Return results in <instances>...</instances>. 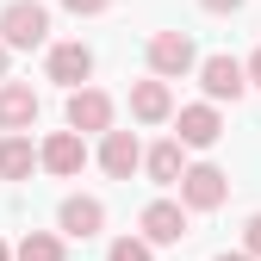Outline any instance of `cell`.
Listing matches in <instances>:
<instances>
[{
  "label": "cell",
  "instance_id": "e0dca14e",
  "mask_svg": "<svg viewBox=\"0 0 261 261\" xmlns=\"http://www.w3.org/2000/svg\"><path fill=\"white\" fill-rule=\"evenodd\" d=\"M106 261H155V255H149V243H143V237H118Z\"/></svg>",
  "mask_w": 261,
  "mask_h": 261
},
{
  "label": "cell",
  "instance_id": "3957f363",
  "mask_svg": "<svg viewBox=\"0 0 261 261\" xmlns=\"http://www.w3.org/2000/svg\"><path fill=\"white\" fill-rule=\"evenodd\" d=\"M187 69H199L193 38H187V31H155V38H149V75H155V81H174V75H187Z\"/></svg>",
  "mask_w": 261,
  "mask_h": 261
},
{
  "label": "cell",
  "instance_id": "cb8c5ba5",
  "mask_svg": "<svg viewBox=\"0 0 261 261\" xmlns=\"http://www.w3.org/2000/svg\"><path fill=\"white\" fill-rule=\"evenodd\" d=\"M0 261H13V249H7V243H0Z\"/></svg>",
  "mask_w": 261,
  "mask_h": 261
},
{
  "label": "cell",
  "instance_id": "8992f818",
  "mask_svg": "<svg viewBox=\"0 0 261 261\" xmlns=\"http://www.w3.org/2000/svg\"><path fill=\"white\" fill-rule=\"evenodd\" d=\"M199 87H205V106L212 100H243V93H249V81H243V62L237 56H205L199 62Z\"/></svg>",
  "mask_w": 261,
  "mask_h": 261
},
{
  "label": "cell",
  "instance_id": "9c48e42d",
  "mask_svg": "<svg viewBox=\"0 0 261 261\" xmlns=\"http://www.w3.org/2000/svg\"><path fill=\"white\" fill-rule=\"evenodd\" d=\"M56 224H62V237H100L106 230V205L93 199V193H69L62 212H56Z\"/></svg>",
  "mask_w": 261,
  "mask_h": 261
},
{
  "label": "cell",
  "instance_id": "4fadbf2b",
  "mask_svg": "<svg viewBox=\"0 0 261 261\" xmlns=\"http://www.w3.org/2000/svg\"><path fill=\"white\" fill-rule=\"evenodd\" d=\"M130 118L137 124H162V118H174V93H168V81H137L130 87Z\"/></svg>",
  "mask_w": 261,
  "mask_h": 261
},
{
  "label": "cell",
  "instance_id": "ac0fdd59",
  "mask_svg": "<svg viewBox=\"0 0 261 261\" xmlns=\"http://www.w3.org/2000/svg\"><path fill=\"white\" fill-rule=\"evenodd\" d=\"M243 255H249V261H261V212L243 224Z\"/></svg>",
  "mask_w": 261,
  "mask_h": 261
},
{
  "label": "cell",
  "instance_id": "30bf717a",
  "mask_svg": "<svg viewBox=\"0 0 261 261\" xmlns=\"http://www.w3.org/2000/svg\"><path fill=\"white\" fill-rule=\"evenodd\" d=\"M100 168L112 180H130L143 168V143H137V130H106V143H100Z\"/></svg>",
  "mask_w": 261,
  "mask_h": 261
},
{
  "label": "cell",
  "instance_id": "7402d4cb",
  "mask_svg": "<svg viewBox=\"0 0 261 261\" xmlns=\"http://www.w3.org/2000/svg\"><path fill=\"white\" fill-rule=\"evenodd\" d=\"M218 261H249V255H243V249H224V255H218Z\"/></svg>",
  "mask_w": 261,
  "mask_h": 261
},
{
  "label": "cell",
  "instance_id": "8fae6325",
  "mask_svg": "<svg viewBox=\"0 0 261 261\" xmlns=\"http://www.w3.org/2000/svg\"><path fill=\"white\" fill-rule=\"evenodd\" d=\"M137 224H143V243H180V237H187V212H180V199H149Z\"/></svg>",
  "mask_w": 261,
  "mask_h": 261
},
{
  "label": "cell",
  "instance_id": "277c9868",
  "mask_svg": "<svg viewBox=\"0 0 261 261\" xmlns=\"http://www.w3.org/2000/svg\"><path fill=\"white\" fill-rule=\"evenodd\" d=\"M38 168H50L56 180H75L87 168V143L75 137V130H50V137L38 143Z\"/></svg>",
  "mask_w": 261,
  "mask_h": 261
},
{
  "label": "cell",
  "instance_id": "44dd1931",
  "mask_svg": "<svg viewBox=\"0 0 261 261\" xmlns=\"http://www.w3.org/2000/svg\"><path fill=\"white\" fill-rule=\"evenodd\" d=\"M199 7H205V13H237L243 0H199Z\"/></svg>",
  "mask_w": 261,
  "mask_h": 261
},
{
  "label": "cell",
  "instance_id": "7a4b0ae2",
  "mask_svg": "<svg viewBox=\"0 0 261 261\" xmlns=\"http://www.w3.org/2000/svg\"><path fill=\"white\" fill-rule=\"evenodd\" d=\"M174 187H180V212H218L224 199H230V174L212 168V162H193Z\"/></svg>",
  "mask_w": 261,
  "mask_h": 261
},
{
  "label": "cell",
  "instance_id": "9a60e30c",
  "mask_svg": "<svg viewBox=\"0 0 261 261\" xmlns=\"http://www.w3.org/2000/svg\"><path fill=\"white\" fill-rule=\"evenodd\" d=\"M31 168H38L31 137H0V180H31Z\"/></svg>",
  "mask_w": 261,
  "mask_h": 261
},
{
  "label": "cell",
  "instance_id": "5b68a950",
  "mask_svg": "<svg viewBox=\"0 0 261 261\" xmlns=\"http://www.w3.org/2000/svg\"><path fill=\"white\" fill-rule=\"evenodd\" d=\"M62 118H69L75 137H87V130H100V137H106V130H112V100H106L100 87H75L69 106H62Z\"/></svg>",
  "mask_w": 261,
  "mask_h": 261
},
{
  "label": "cell",
  "instance_id": "6da1fadb",
  "mask_svg": "<svg viewBox=\"0 0 261 261\" xmlns=\"http://www.w3.org/2000/svg\"><path fill=\"white\" fill-rule=\"evenodd\" d=\"M0 44H7V50L50 44V7H44V0H7V7H0Z\"/></svg>",
  "mask_w": 261,
  "mask_h": 261
},
{
  "label": "cell",
  "instance_id": "2e32d148",
  "mask_svg": "<svg viewBox=\"0 0 261 261\" xmlns=\"http://www.w3.org/2000/svg\"><path fill=\"white\" fill-rule=\"evenodd\" d=\"M13 261H69V255H62V237H50V230H25V243L13 249Z\"/></svg>",
  "mask_w": 261,
  "mask_h": 261
},
{
  "label": "cell",
  "instance_id": "5bb4252c",
  "mask_svg": "<svg viewBox=\"0 0 261 261\" xmlns=\"http://www.w3.org/2000/svg\"><path fill=\"white\" fill-rule=\"evenodd\" d=\"M143 168H149V180L155 187H174L180 174H187V149L168 137V143H155V149H143Z\"/></svg>",
  "mask_w": 261,
  "mask_h": 261
},
{
  "label": "cell",
  "instance_id": "ffe728a7",
  "mask_svg": "<svg viewBox=\"0 0 261 261\" xmlns=\"http://www.w3.org/2000/svg\"><path fill=\"white\" fill-rule=\"evenodd\" d=\"M243 81H249V87H261V50H255V56L243 62Z\"/></svg>",
  "mask_w": 261,
  "mask_h": 261
},
{
  "label": "cell",
  "instance_id": "7c38bea8",
  "mask_svg": "<svg viewBox=\"0 0 261 261\" xmlns=\"http://www.w3.org/2000/svg\"><path fill=\"white\" fill-rule=\"evenodd\" d=\"M44 69H50V81H62V87L75 93L93 75V50L87 44H50V62H44Z\"/></svg>",
  "mask_w": 261,
  "mask_h": 261
},
{
  "label": "cell",
  "instance_id": "52a82bcc",
  "mask_svg": "<svg viewBox=\"0 0 261 261\" xmlns=\"http://www.w3.org/2000/svg\"><path fill=\"white\" fill-rule=\"evenodd\" d=\"M218 137H224L218 106H180V112H174V143H180V149H212Z\"/></svg>",
  "mask_w": 261,
  "mask_h": 261
},
{
  "label": "cell",
  "instance_id": "603a6c76",
  "mask_svg": "<svg viewBox=\"0 0 261 261\" xmlns=\"http://www.w3.org/2000/svg\"><path fill=\"white\" fill-rule=\"evenodd\" d=\"M0 81H7V44H0Z\"/></svg>",
  "mask_w": 261,
  "mask_h": 261
},
{
  "label": "cell",
  "instance_id": "d6986e66",
  "mask_svg": "<svg viewBox=\"0 0 261 261\" xmlns=\"http://www.w3.org/2000/svg\"><path fill=\"white\" fill-rule=\"evenodd\" d=\"M62 7H69V13H106L112 0H62Z\"/></svg>",
  "mask_w": 261,
  "mask_h": 261
},
{
  "label": "cell",
  "instance_id": "ba28073f",
  "mask_svg": "<svg viewBox=\"0 0 261 261\" xmlns=\"http://www.w3.org/2000/svg\"><path fill=\"white\" fill-rule=\"evenodd\" d=\"M31 124H38V93H31V81H0V130H7V137H25Z\"/></svg>",
  "mask_w": 261,
  "mask_h": 261
}]
</instances>
